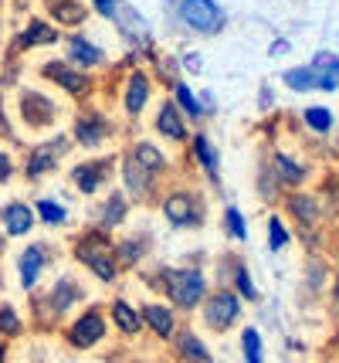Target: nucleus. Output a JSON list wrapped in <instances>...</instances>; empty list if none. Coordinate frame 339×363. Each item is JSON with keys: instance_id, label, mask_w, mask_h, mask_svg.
<instances>
[{"instance_id": "obj_1", "label": "nucleus", "mask_w": 339, "mask_h": 363, "mask_svg": "<svg viewBox=\"0 0 339 363\" xmlns=\"http://www.w3.org/2000/svg\"><path fill=\"white\" fill-rule=\"evenodd\" d=\"M166 7L183 31L200 38H217L227 28V14L217 0H166Z\"/></svg>"}, {"instance_id": "obj_2", "label": "nucleus", "mask_w": 339, "mask_h": 363, "mask_svg": "<svg viewBox=\"0 0 339 363\" xmlns=\"http://www.w3.org/2000/svg\"><path fill=\"white\" fill-rule=\"evenodd\" d=\"M75 258H79L85 269L96 275L98 282L113 285L119 279V258H115V241L109 238V231H85V235L75 241Z\"/></svg>"}, {"instance_id": "obj_3", "label": "nucleus", "mask_w": 339, "mask_h": 363, "mask_svg": "<svg viewBox=\"0 0 339 363\" xmlns=\"http://www.w3.org/2000/svg\"><path fill=\"white\" fill-rule=\"evenodd\" d=\"M160 289L180 313H194L207 296V279L200 269H160Z\"/></svg>"}, {"instance_id": "obj_4", "label": "nucleus", "mask_w": 339, "mask_h": 363, "mask_svg": "<svg viewBox=\"0 0 339 363\" xmlns=\"http://www.w3.org/2000/svg\"><path fill=\"white\" fill-rule=\"evenodd\" d=\"M200 319H204V326L210 333H227L241 319V299H238V292H231L224 285L207 292L204 302H200Z\"/></svg>"}, {"instance_id": "obj_5", "label": "nucleus", "mask_w": 339, "mask_h": 363, "mask_svg": "<svg viewBox=\"0 0 339 363\" xmlns=\"http://www.w3.org/2000/svg\"><path fill=\"white\" fill-rule=\"evenodd\" d=\"M41 75H45L48 82H54L65 95L79 99V102L96 92L92 75H88V72H81V68H75V65H68V62H45L41 65Z\"/></svg>"}, {"instance_id": "obj_6", "label": "nucleus", "mask_w": 339, "mask_h": 363, "mask_svg": "<svg viewBox=\"0 0 339 363\" xmlns=\"http://www.w3.org/2000/svg\"><path fill=\"white\" fill-rule=\"evenodd\" d=\"M68 150H71L68 136H54V140H45V143H38V146H31V153L24 160V177L28 180H41V177L54 174Z\"/></svg>"}, {"instance_id": "obj_7", "label": "nucleus", "mask_w": 339, "mask_h": 363, "mask_svg": "<svg viewBox=\"0 0 339 363\" xmlns=\"http://www.w3.org/2000/svg\"><path fill=\"white\" fill-rule=\"evenodd\" d=\"M163 218L166 224H173L177 231H187V228H197V224L204 221V214H200V201H197L190 190H170L166 197H163Z\"/></svg>"}, {"instance_id": "obj_8", "label": "nucleus", "mask_w": 339, "mask_h": 363, "mask_svg": "<svg viewBox=\"0 0 339 363\" xmlns=\"http://www.w3.org/2000/svg\"><path fill=\"white\" fill-rule=\"evenodd\" d=\"M113 136V119L98 109H81L75 116V126H71V140L85 146V150H98L102 143Z\"/></svg>"}, {"instance_id": "obj_9", "label": "nucleus", "mask_w": 339, "mask_h": 363, "mask_svg": "<svg viewBox=\"0 0 339 363\" xmlns=\"http://www.w3.org/2000/svg\"><path fill=\"white\" fill-rule=\"evenodd\" d=\"M65 340H68V347H75V350H96L98 343L105 340V316L98 313L96 306L85 309V313L75 316V323L68 326Z\"/></svg>"}, {"instance_id": "obj_10", "label": "nucleus", "mask_w": 339, "mask_h": 363, "mask_svg": "<svg viewBox=\"0 0 339 363\" xmlns=\"http://www.w3.org/2000/svg\"><path fill=\"white\" fill-rule=\"evenodd\" d=\"M21 119H24V126L28 129H48L54 126V119H58V106H54V99L45 92H21Z\"/></svg>"}, {"instance_id": "obj_11", "label": "nucleus", "mask_w": 339, "mask_h": 363, "mask_svg": "<svg viewBox=\"0 0 339 363\" xmlns=\"http://www.w3.org/2000/svg\"><path fill=\"white\" fill-rule=\"evenodd\" d=\"M115 157H98V160H85V163H75L71 167V184L81 190V194H98L105 187V180L113 174Z\"/></svg>"}, {"instance_id": "obj_12", "label": "nucleus", "mask_w": 339, "mask_h": 363, "mask_svg": "<svg viewBox=\"0 0 339 363\" xmlns=\"http://www.w3.org/2000/svg\"><path fill=\"white\" fill-rule=\"evenodd\" d=\"M149 99H153V79H149V72L146 68H132L130 75H126V89H122V109H126V116L130 119L143 116Z\"/></svg>"}, {"instance_id": "obj_13", "label": "nucleus", "mask_w": 339, "mask_h": 363, "mask_svg": "<svg viewBox=\"0 0 339 363\" xmlns=\"http://www.w3.org/2000/svg\"><path fill=\"white\" fill-rule=\"evenodd\" d=\"M65 62L81 68V72H92L105 65V51L98 45H92L85 34H68L65 38Z\"/></svg>"}, {"instance_id": "obj_14", "label": "nucleus", "mask_w": 339, "mask_h": 363, "mask_svg": "<svg viewBox=\"0 0 339 363\" xmlns=\"http://www.w3.org/2000/svg\"><path fill=\"white\" fill-rule=\"evenodd\" d=\"M34 224H38V218H34L31 204L11 201V204L0 207V231H4V238H28Z\"/></svg>"}, {"instance_id": "obj_15", "label": "nucleus", "mask_w": 339, "mask_h": 363, "mask_svg": "<svg viewBox=\"0 0 339 363\" xmlns=\"http://www.w3.org/2000/svg\"><path fill=\"white\" fill-rule=\"evenodd\" d=\"M139 316H143V326L156 340H173V333H177V313H173V306H166V302H146V306H139Z\"/></svg>"}, {"instance_id": "obj_16", "label": "nucleus", "mask_w": 339, "mask_h": 363, "mask_svg": "<svg viewBox=\"0 0 339 363\" xmlns=\"http://www.w3.org/2000/svg\"><path fill=\"white\" fill-rule=\"evenodd\" d=\"M62 41V31L45 21V17H31L28 24H24V31L17 34V48L21 51H34V48H51Z\"/></svg>"}, {"instance_id": "obj_17", "label": "nucleus", "mask_w": 339, "mask_h": 363, "mask_svg": "<svg viewBox=\"0 0 339 363\" xmlns=\"http://www.w3.org/2000/svg\"><path fill=\"white\" fill-rule=\"evenodd\" d=\"M122 187H126V197H132V201H143V197H149L153 194V174H146L143 167L132 160V153H126L122 157Z\"/></svg>"}, {"instance_id": "obj_18", "label": "nucleus", "mask_w": 339, "mask_h": 363, "mask_svg": "<svg viewBox=\"0 0 339 363\" xmlns=\"http://www.w3.org/2000/svg\"><path fill=\"white\" fill-rule=\"evenodd\" d=\"M45 11L51 14L54 28H81L88 17L85 0H45Z\"/></svg>"}, {"instance_id": "obj_19", "label": "nucleus", "mask_w": 339, "mask_h": 363, "mask_svg": "<svg viewBox=\"0 0 339 363\" xmlns=\"http://www.w3.org/2000/svg\"><path fill=\"white\" fill-rule=\"evenodd\" d=\"M153 126L160 136H166L170 143H187L190 140V133H187V119L177 112L173 102H163L160 109H156V119H153Z\"/></svg>"}, {"instance_id": "obj_20", "label": "nucleus", "mask_w": 339, "mask_h": 363, "mask_svg": "<svg viewBox=\"0 0 339 363\" xmlns=\"http://www.w3.org/2000/svg\"><path fill=\"white\" fill-rule=\"evenodd\" d=\"M109 316H113V326L119 330V336H126V340H132V336H139V333H143V316H139V309H136L132 302L113 299Z\"/></svg>"}, {"instance_id": "obj_21", "label": "nucleus", "mask_w": 339, "mask_h": 363, "mask_svg": "<svg viewBox=\"0 0 339 363\" xmlns=\"http://www.w3.org/2000/svg\"><path fill=\"white\" fill-rule=\"evenodd\" d=\"M45 262H48L45 245H31V248H24V252H21V258H17V272H21V285H24V292H31L34 285H38Z\"/></svg>"}, {"instance_id": "obj_22", "label": "nucleus", "mask_w": 339, "mask_h": 363, "mask_svg": "<svg viewBox=\"0 0 339 363\" xmlns=\"http://www.w3.org/2000/svg\"><path fill=\"white\" fill-rule=\"evenodd\" d=\"M170 343H173V350H177V357L183 363H210V350L204 347V340L194 330H177Z\"/></svg>"}, {"instance_id": "obj_23", "label": "nucleus", "mask_w": 339, "mask_h": 363, "mask_svg": "<svg viewBox=\"0 0 339 363\" xmlns=\"http://www.w3.org/2000/svg\"><path fill=\"white\" fill-rule=\"evenodd\" d=\"M272 177L275 184H285V187H302L306 184V163H299V160H292L289 153H272Z\"/></svg>"}, {"instance_id": "obj_24", "label": "nucleus", "mask_w": 339, "mask_h": 363, "mask_svg": "<svg viewBox=\"0 0 339 363\" xmlns=\"http://www.w3.org/2000/svg\"><path fill=\"white\" fill-rule=\"evenodd\" d=\"M309 68L316 72V89H323V92H336L339 89V55L319 51Z\"/></svg>"}, {"instance_id": "obj_25", "label": "nucleus", "mask_w": 339, "mask_h": 363, "mask_svg": "<svg viewBox=\"0 0 339 363\" xmlns=\"http://www.w3.org/2000/svg\"><path fill=\"white\" fill-rule=\"evenodd\" d=\"M126 214H130V197L126 194H109L102 207H98V231H113L119 224L126 221Z\"/></svg>"}, {"instance_id": "obj_26", "label": "nucleus", "mask_w": 339, "mask_h": 363, "mask_svg": "<svg viewBox=\"0 0 339 363\" xmlns=\"http://www.w3.org/2000/svg\"><path fill=\"white\" fill-rule=\"evenodd\" d=\"M79 299H85V292H81V285L71 275H62L54 282V289H51V309H54V316H65Z\"/></svg>"}, {"instance_id": "obj_27", "label": "nucleus", "mask_w": 339, "mask_h": 363, "mask_svg": "<svg viewBox=\"0 0 339 363\" xmlns=\"http://www.w3.org/2000/svg\"><path fill=\"white\" fill-rule=\"evenodd\" d=\"M132 160H136V163H139V167H143L146 174H160V170H166V153H163L160 146H153V143L149 140H139V143H132Z\"/></svg>"}, {"instance_id": "obj_28", "label": "nucleus", "mask_w": 339, "mask_h": 363, "mask_svg": "<svg viewBox=\"0 0 339 363\" xmlns=\"http://www.w3.org/2000/svg\"><path fill=\"white\" fill-rule=\"evenodd\" d=\"M190 150H194V160L204 167V174L217 184V170H221V157H217V150L210 146V140L204 136V133H197L194 140H190Z\"/></svg>"}, {"instance_id": "obj_29", "label": "nucleus", "mask_w": 339, "mask_h": 363, "mask_svg": "<svg viewBox=\"0 0 339 363\" xmlns=\"http://www.w3.org/2000/svg\"><path fill=\"white\" fill-rule=\"evenodd\" d=\"M173 106L183 119H200L204 116V106H200V95H194V89L187 82H173Z\"/></svg>"}, {"instance_id": "obj_30", "label": "nucleus", "mask_w": 339, "mask_h": 363, "mask_svg": "<svg viewBox=\"0 0 339 363\" xmlns=\"http://www.w3.org/2000/svg\"><path fill=\"white\" fill-rule=\"evenodd\" d=\"M289 211L302 228H312L319 221V201L312 194H289Z\"/></svg>"}, {"instance_id": "obj_31", "label": "nucleus", "mask_w": 339, "mask_h": 363, "mask_svg": "<svg viewBox=\"0 0 339 363\" xmlns=\"http://www.w3.org/2000/svg\"><path fill=\"white\" fill-rule=\"evenodd\" d=\"M113 21L122 28V34H126L130 41H146V34H149L146 21H143V17H136V11H132V7H126V4H119V11H115Z\"/></svg>"}, {"instance_id": "obj_32", "label": "nucleus", "mask_w": 339, "mask_h": 363, "mask_svg": "<svg viewBox=\"0 0 339 363\" xmlns=\"http://www.w3.org/2000/svg\"><path fill=\"white\" fill-rule=\"evenodd\" d=\"M282 82L289 85L292 92H312V89H316V72H312L309 65H302V68H289V72L282 75Z\"/></svg>"}, {"instance_id": "obj_33", "label": "nucleus", "mask_w": 339, "mask_h": 363, "mask_svg": "<svg viewBox=\"0 0 339 363\" xmlns=\"http://www.w3.org/2000/svg\"><path fill=\"white\" fill-rule=\"evenodd\" d=\"M34 218H41L48 228H58V224L68 221V211L62 204H54V201L45 197V201H38V204H34Z\"/></svg>"}, {"instance_id": "obj_34", "label": "nucleus", "mask_w": 339, "mask_h": 363, "mask_svg": "<svg viewBox=\"0 0 339 363\" xmlns=\"http://www.w3.org/2000/svg\"><path fill=\"white\" fill-rule=\"evenodd\" d=\"M241 353L244 363H265V347H261V333L258 330H248L241 333Z\"/></svg>"}, {"instance_id": "obj_35", "label": "nucleus", "mask_w": 339, "mask_h": 363, "mask_svg": "<svg viewBox=\"0 0 339 363\" xmlns=\"http://www.w3.org/2000/svg\"><path fill=\"white\" fill-rule=\"evenodd\" d=\"M302 123H306L312 133H329L333 123H336V116H333L329 109H323V106H312V109L302 112Z\"/></svg>"}, {"instance_id": "obj_36", "label": "nucleus", "mask_w": 339, "mask_h": 363, "mask_svg": "<svg viewBox=\"0 0 339 363\" xmlns=\"http://www.w3.org/2000/svg\"><path fill=\"white\" fill-rule=\"evenodd\" d=\"M146 255V245H139L136 238H126V241H119L115 245V258H119V265H139Z\"/></svg>"}, {"instance_id": "obj_37", "label": "nucleus", "mask_w": 339, "mask_h": 363, "mask_svg": "<svg viewBox=\"0 0 339 363\" xmlns=\"http://www.w3.org/2000/svg\"><path fill=\"white\" fill-rule=\"evenodd\" d=\"M21 330H24V323H21V316H17V309L11 306V302H0V336H21Z\"/></svg>"}, {"instance_id": "obj_38", "label": "nucleus", "mask_w": 339, "mask_h": 363, "mask_svg": "<svg viewBox=\"0 0 339 363\" xmlns=\"http://www.w3.org/2000/svg\"><path fill=\"white\" fill-rule=\"evenodd\" d=\"M231 282H234V289H238V296H244V299H258V289H255V282H251V272L244 269L241 262H234Z\"/></svg>"}, {"instance_id": "obj_39", "label": "nucleus", "mask_w": 339, "mask_h": 363, "mask_svg": "<svg viewBox=\"0 0 339 363\" xmlns=\"http://www.w3.org/2000/svg\"><path fill=\"white\" fill-rule=\"evenodd\" d=\"M224 228H227V235L234 238V241H244V238H248V224H244V218H241V211H238V207H227L224 211Z\"/></svg>"}, {"instance_id": "obj_40", "label": "nucleus", "mask_w": 339, "mask_h": 363, "mask_svg": "<svg viewBox=\"0 0 339 363\" xmlns=\"http://www.w3.org/2000/svg\"><path fill=\"white\" fill-rule=\"evenodd\" d=\"M268 245H272L275 252L289 245V231H285V224L278 221V218H268Z\"/></svg>"}, {"instance_id": "obj_41", "label": "nucleus", "mask_w": 339, "mask_h": 363, "mask_svg": "<svg viewBox=\"0 0 339 363\" xmlns=\"http://www.w3.org/2000/svg\"><path fill=\"white\" fill-rule=\"evenodd\" d=\"M88 4H92V11H96V14H102V17H109V21H113L122 0H88Z\"/></svg>"}, {"instance_id": "obj_42", "label": "nucleus", "mask_w": 339, "mask_h": 363, "mask_svg": "<svg viewBox=\"0 0 339 363\" xmlns=\"http://www.w3.org/2000/svg\"><path fill=\"white\" fill-rule=\"evenodd\" d=\"M11 174H14V163H11V157L0 150V184H7V180H11Z\"/></svg>"}, {"instance_id": "obj_43", "label": "nucleus", "mask_w": 339, "mask_h": 363, "mask_svg": "<svg viewBox=\"0 0 339 363\" xmlns=\"http://www.w3.org/2000/svg\"><path fill=\"white\" fill-rule=\"evenodd\" d=\"M183 68L187 72H200V58L197 55H183Z\"/></svg>"}, {"instance_id": "obj_44", "label": "nucleus", "mask_w": 339, "mask_h": 363, "mask_svg": "<svg viewBox=\"0 0 339 363\" xmlns=\"http://www.w3.org/2000/svg\"><path fill=\"white\" fill-rule=\"evenodd\" d=\"M282 51H289V45H285V41H278V45H272V55H282Z\"/></svg>"}, {"instance_id": "obj_45", "label": "nucleus", "mask_w": 339, "mask_h": 363, "mask_svg": "<svg viewBox=\"0 0 339 363\" xmlns=\"http://www.w3.org/2000/svg\"><path fill=\"white\" fill-rule=\"evenodd\" d=\"M0 363H7V347L0 343Z\"/></svg>"}, {"instance_id": "obj_46", "label": "nucleus", "mask_w": 339, "mask_h": 363, "mask_svg": "<svg viewBox=\"0 0 339 363\" xmlns=\"http://www.w3.org/2000/svg\"><path fill=\"white\" fill-rule=\"evenodd\" d=\"M333 296H336V299H339V275H336V285H333Z\"/></svg>"}]
</instances>
